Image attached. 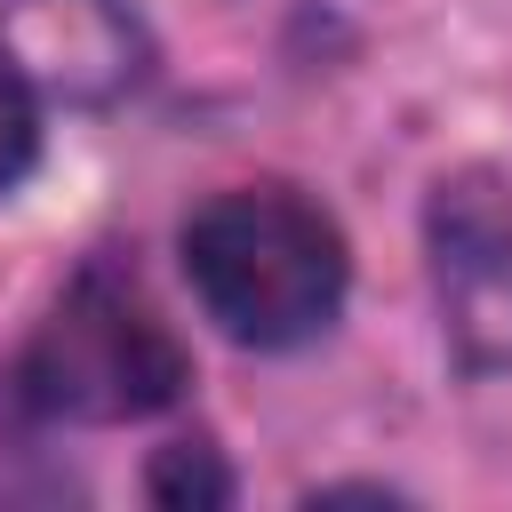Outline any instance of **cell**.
<instances>
[{"instance_id": "6", "label": "cell", "mask_w": 512, "mask_h": 512, "mask_svg": "<svg viewBox=\"0 0 512 512\" xmlns=\"http://www.w3.org/2000/svg\"><path fill=\"white\" fill-rule=\"evenodd\" d=\"M40 96L24 88V72L0 56V192H16L24 184V168L40 160V112H32Z\"/></svg>"}, {"instance_id": "3", "label": "cell", "mask_w": 512, "mask_h": 512, "mask_svg": "<svg viewBox=\"0 0 512 512\" xmlns=\"http://www.w3.org/2000/svg\"><path fill=\"white\" fill-rule=\"evenodd\" d=\"M432 296L456 368H512V192L496 176H448L432 192Z\"/></svg>"}, {"instance_id": "4", "label": "cell", "mask_w": 512, "mask_h": 512, "mask_svg": "<svg viewBox=\"0 0 512 512\" xmlns=\"http://www.w3.org/2000/svg\"><path fill=\"white\" fill-rule=\"evenodd\" d=\"M0 56L40 104H120L152 72V32L120 0H0Z\"/></svg>"}, {"instance_id": "5", "label": "cell", "mask_w": 512, "mask_h": 512, "mask_svg": "<svg viewBox=\"0 0 512 512\" xmlns=\"http://www.w3.org/2000/svg\"><path fill=\"white\" fill-rule=\"evenodd\" d=\"M152 496L160 504H224L232 496V472L216 464L208 440H176V448L152 456Z\"/></svg>"}, {"instance_id": "2", "label": "cell", "mask_w": 512, "mask_h": 512, "mask_svg": "<svg viewBox=\"0 0 512 512\" xmlns=\"http://www.w3.org/2000/svg\"><path fill=\"white\" fill-rule=\"evenodd\" d=\"M192 360L176 344V328L152 312V296L104 264H88L56 312L32 328L24 360H16V392L40 416H72V424H136L160 416L184 392Z\"/></svg>"}, {"instance_id": "1", "label": "cell", "mask_w": 512, "mask_h": 512, "mask_svg": "<svg viewBox=\"0 0 512 512\" xmlns=\"http://www.w3.org/2000/svg\"><path fill=\"white\" fill-rule=\"evenodd\" d=\"M184 272L200 312L256 352L312 344L352 280L344 232L288 184H232L184 216Z\"/></svg>"}]
</instances>
